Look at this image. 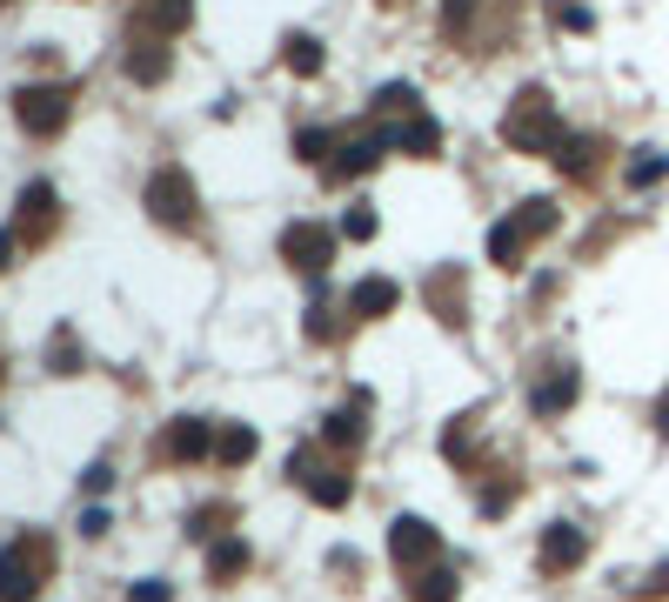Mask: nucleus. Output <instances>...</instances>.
I'll return each mask as SVG.
<instances>
[{
    "label": "nucleus",
    "mask_w": 669,
    "mask_h": 602,
    "mask_svg": "<svg viewBox=\"0 0 669 602\" xmlns=\"http://www.w3.org/2000/svg\"><path fill=\"white\" fill-rule=\"evenodd\" d=\"M128 74L141 80V88H154V80H168V48H162V40H141V48L128 54Z\"/></svg>",
    "instance_id": "14"
},
{
    "label": "nucleus",
    "mask_w": 669,
    "mask_h": 602,
    "mask_svg": "<svg viewBox=\"0 0 669 602\" xmlns=\"http://www.w3.org/2000/svg\"><path fill=\"white\" fill-rule=\"evenodd\" d=\"M643 595H669V562H662V569H649V582H643Z\"/></svg>",
    "instance_id": "31"
},
{
    "label": "nucleus",
    "mask_w": 669,
    "mask_h": 602,
    "mask_svg": "<svg viewBox=\"0 0 669 602\" xmlns=\"http://www.w3.org/2000/svg\"><path fill=\"white\" fill-rule=\"evenodd\" d=\"M188 14H194V0H141V8H134V34L168 40V34L188 27Z\"/></svg>",
    "instance_id": "9"
},
{
    "label": "nucleus",
    "mask_w": 669,
    "mask_h": 602,
    "mask_svg": "<svg viewBox=\"0 0 669 602\" xmlns=\"http://www.w3.org/2000/svg\"><path fill=\"white\" fill-rule=\"evenodd\" d=\"M582 555H589V542H582L576 522H549V536H542V569H576Z\"/></svg>",
    "instance_id": "10"
},
{
    "label": "nucleus",
    "mask_w": 669,
    "mask_h": 602,
    "mask_svg": "<svg viewBox=\"0 0 669 602\" xmlns=\"http://www.w3.org/2000/svg\"><path fill=\"white\" fill-rule=\"evenodd\" d=\"M295 148H301V161H322V154H329V128H301Z\"/></svg>",
    "instance_id": "29"
},
{
    "label": "nucleus",
    "mask_w": 669,
    "mask_h": 602,
    "mask_svg": "<svg viewBox=\"0 0 669 602\" xmlns=\"http://www.w3.org/2000/svg\"><path fill=\"white\" fill-rule=\"evenodd\" d=\"M134 602H168V589H162V582H141V589H134Z\"/></svg>",
    "instance_id": "32"
},
{
    "label": "nucleus",
    "mask_w": 669,
    "mask_h": 602,
    "mask_svg": "<svg viewBox=\"0 0 669 602\" xmlns=\"http://www.w3.org/2000/svg\"><path fill=\"white\" fill-rule=\"evenodd\" d=\"M428 302H436L442 321H462V281L449 268H436V274H428Z\"/></svg>",
    "instance_id": "20"
},
{
    "label": "nucleus",
    "mask_w": 669,
    "mask_h": 602,
    "mask_svg": "<svg viewBox=\"0 0 669 602\" xmlns=\"http://www.w3.org/2000/svg\"><path fill=\"white\" fill-rule=\"evenodd\" d=\"M569 401H576V369H556L536 388V415H556V409H569Z\"/></svg>",
    "instance_id": "18"
},
{
    "label": "nucleus",
    "mask_w": 669,
    "mask_h": 602,
    "mask_svg": "<svg viewBox=\"0 0 669 602\" xmlns=\"http://www.w3.org/2000/svg\"><path fill=\"white\" fill-rule=\"evenodd\" d=\"M662 428H669V395H662Z\"/></svg>",
    "instance_id": "34"
},
{
    "label": "nucleus",
    "mask_w": 669,
    "mask_h": 602,
    "mask_svg": "<svg viewBox=\"0 0 669 602\" xmlns=\"http://www.w3.org/2000/svg\"><path fill=\"white\" fill-rule=\"evenodd\" d=\"M255 456V428H228L221 435V462H248Z\"/></svg>",
    "instance_id": "26"
},
{
    "label": "nucleus",
    "mask_w": 669,
    "mask_h": 602,
    "mask_svg": "<svg viewBox=\"0 0 669 602\" xmlns=\"http://www.w3.org/2000/svg\"><path fill=\"white\" fill-rule=\"evenodd\" d=\"M0 8H8V0H0Z\"/></svg>",
    "instance_id": "35"
},
{
    "label": "nucleus",
    "mask_w": 669,
    "mask_h": 602,
    "mask_svg": "<svg viewBox=\"0 0 669 602\" xmlns=\"http://www.w3.org/2000/svg\"><path fill=\"white\" fill-rule=\"evenodd\" d=\"M669 175V161L662 154H636V161H629V188H656Z\"/></svg>",
    "instance_id": "24"
},
{
    "label": "nucleus",
    "mask_w": 669,
    "mask_h": 602,
    "mask_svg": "<svg viewBox=\"0 0 669 602\" xmlns=\"http://www.w3.org/2000/svg\"><path fill=\"white\" fill-rule=\"evenodd\" d=\"M147 208H154V221H168V228H194V181L181 168H162L147 181Z\"/></svg>",
    "instance_id": "5"
},
{
    "label": "nucleus",
    "mask_w": 669,
    "mask_h": 602,
    "mask_svg": "<svg viewBox=\"0 0 669 602\" xmlns=\"http://www.w3.org/2000/svg\"><path fill=\"white\" fill-rule=\"evenodd\" d=\"M54 569V542L48 536H21L0 549V602H34Z\"/></svg>",
    "instance_id": "2"
},
{
    "label": "nucleus",
    "mask_w": 669,
    "mask_h": 602,
    "mask_svg": "<svg viewBox=\"0 0 669 602\" xmlns=\"http://www.w3.org/2000/svg\"><path fill=\"white\" fill-rule=\"evenodd\" d=\"M242 569H248V542H242V536L215 542V555H208V576H215V582H234Z\"/></svg>",
    "instance_id": "16"
},
{
    "label": "nucleus",
    "mask_w": 669,
    "mask_h": 602,
    "mask_svg": "<svg viewBox=\"0 0 669 602\" xmlns=\"http://www.w3.org/2000/svg\"><path fill=\"white\" fill-rule=\"evenodd\" d=\"M502 141H509V148H523V154H563V120H556V107H549V94H542V88H523L516 101H509Z\"/></svg>",
    "instance_id": "1"
},
{
    "label": "nucleus",
    "mask_w": 669,
    "mask_h": 602,
    "mask_svg": "<svg viewBox=\"0 0 669 602\" xmlns=\"http://www.w3.org/2000/svg\"><path fill=\"white\" fill-rule=\"evenodd\" d=\"M288 475H295V482H301V489H308L314 502H322V509H342L348 496H356V482H348L342 469H329V462H314L308 449H301V456L288 462Z\"/></svg>",
    "instance_id": "6"
},
{
    "label": "nucleus",
    "mask_w": 669,
    "mask_h": 602,
    "mask_svg": "<svg viewBox=\"0 0 669 602\" xmlns=\"http://www.w3.org/2000/svg\"><path fill=\"white\" fill-rule=\"evenodd\" d=\"M54 369H61V375L81 369V355H74V329H61V335H54Z\"/></svg>",
    "instance_id": "28"
},
{
    "label": "nucleus",
    "mask_w": 669,
    "mask_h": 602,
    "mask_svg": "<svg viewBox=\"0 0 669 602\" xmlns=\"http://www.w3.org/2000/svg\"><path fill=\"white\" fill-rule=\"evenodd\" d=\"M14 114H21L27 135H61L67 114H74V94H67V88H21Z\"/></svg>",
    "instance_id": "4"
},
{
    "label": "nucleus",
    "mask_w": 669,
    "mask_h": 602,
    "mask_svg": "<svg viewBox=\"0 0 669 602\" xmlns=\"http://www.w3.org/2000/svg\"><path fill=\"white\" fill-rule=\"evenodd\" d=\"M375 114H402V120H415V114H422V94H415V88H382V94H375Z\"/></svg>",
    "instance_id": "23"
},
{
    "label": "nucleus",
    "mask_w": 669,
    "mask_h": 602,
    "mask_svg": "<svg viewBox=\"0 0 669 602\" xmlns=\"http://www.w3.org/2000/svg\"><path fill=\"white\" fill-rule=\"evenodd\" d=\"M549 14H556V27H589V8H582V0H549Z\"/></svg>",
    "instance_id": "27"
},
{
    "label": "nucleus",
    "mask_w": 669,
    "mask_h": 602,
    "mask_svg": "<svg viewBox=\"0 0 669 602\" xmlns=\"http://www.w3.org/2000/svg\"><path fill=\"white\" fill-rule=\"evenodd\" d=\"M382 141L402 148V154H436V148H442V128H436L428 114H415V120H402V128H388Z\"/></svg>",
    "instance_id": "11"
},
{
    "label": "nucleus",
    "mask_w": 669,
    "mask_h": 602,
    "mask_svg": "<svg viewBox=\"0 0 669 602\" xmlns=\"http://www.w3.org/2000/svg\"><path fill=\"white\" fill-rule=\"evenodd\" d=\"M396 302H402V289H396V281H382V274H369L362 289H356V302H348V308H356V315H388V308H396Z\"/></svg>",
    "instance_id": "15"
},
{
    "label": "nucleus",
    "mask_w": 669,
    "mask_h": 602,
    "mask_svg": "<svg viewBox=\"0 0 669 602\" xmlns=\"http://www.w3.org/2000/svg\"><path fill=\"white\" fill-rule=\"evenodd\" d=\"M342 234H348V241H369V234H375V215H369V208H356V215H342Z\"/></svg>",
    "instance_id": "30"
},
{
    "label": "nucleus",
    "mask_w": 669,
    "mask_h": 602,
    "mask_svg": "<svg viewBox=\"0 0 669 602\" xmlns=\"http://www.w3.org/2000/svg\"><path fill=\"white\" fill-rule=\"evenodd\" d=\"M54 221V188H27L21 194V221H14V234H41Z\"/></svg>",
    "instance_id": "13"
},
{
    "label": "nucleus",
    "mask_w": 669,
    "mask_h": 602,
    "mask_svg": "<svg viewBox=\"0 0 669 602\" xmlns=\"http://www.w3.org/2000/svg\"><path fill=\"white\" fill-rule=\"evenodd\" d=\"M362 409H369V395H356L348 409H335V415H329V428H322L329 449H362Z\"/></svg>",
    "instance_id": "12"
},
{
    "label": "nucleus",
    "mask_w": 669,
    "mask_h": 602,
    "mask_svg": "<svg viewBox=\"0 0 669 602\" xmlns=\"http://www.w3.org/2000/svg\"><path fill=\"white\" fill-rule=\"evenodd\" d=\"M436 549H442V536L428 529V522H415V515H402L396 529H388V555H396L402 569H422V562H436Z\"/></svg>",
    "instance_id": "7"
},
{
    "label": "nucleus",
    "mask_w": 669,
    "mask_h": 602,
    "mask_svg": "<svg viewBox=\"0 0 669 602\" xmlns=\"http://www.w3.org/2000/svg\"><path fill=\"white\" fill-rule=\"evenodd\" d=\"M549 228H556V208H549V201H523L509 221L489 228V261H496V268H523L529 241H542Z\"/></svg>",
    "instance_id": "3"
},
{
    "label": "nucleus",
    "mask_w": 669,
    "mask_h": 602,
    "mask_svg": "<svg viewBox=\"0 0 669 602\" xmlns=\"http://www.w3.org/2000/svg\"><path fill=\"white\" fill-rule=\"evenodd\" d=\"M382 148H388L382 135H362V141H348V148H342V161H335V175H369L375 161H382Z\"/></svg>",
    "instance_id": "17"
},
{
    "label": "nucleus",
    "mask_w": 669,
    "mask_h": 602,
    "mask_svg": "<svg viewBox=\"0 0 669 602\" xmlns=\"http://www.w3.org/2000/svg\"><path fill=\"white\" fill-rule=\"evenodd\" d=\"M282 61H288V74H322V40H314V34H295L288 48H282Z\"/></svg>",
    "instance_id": "22"
},
{
    "label": "nucleus",
    "mask_w": 669,
    "mask_h": 602,
    "mask_svg": "<svg viewBox=\"0 0 669 602\" xmlns=\"http://www.w3.org/2000/svg\"><path fill=\"white\" fill-rule=\"evenodd\" d=\"M168 456H175V462L208 456V422H175V428H168Z\"/></svg>",
    "instance_id": "19"
},
{
    "label": "nucleus",
    "mask_w": 669,
    "mask_h": 602,
    "mask_svg": "<svg viewBox=\"0 0 669 602\" xmlns=\"http://www.w3.org/2000/svg\"><path fill=\"white\" fill-rule=\"evenodd\" d=\"M596 154H603L596 141H563V154H556V161H563L569 175H589V168H596Z\"/></svg>",
    "instance_id": "25"
},
{
    "label": "nucleus",
    "mask_w": 669,
    "mask_h": 602,
    "mask_svg": "<svg viewBox=\"0 0 669 602\" xmlns=\"http://www.w3.org/2000/svg\"><path fill=\"white\" fill-rule=\"evenodd\" d=\"M8 255H14V234H0V268H8Z\"/></svg>",
    "instance_id": "33"
},
{
    "label": "nucleus",
    "mask_w": 669,
    "mask_h": 602,
    "mask_svg": "<svg viewBox=\"0 0 669 602\" xmlns=\"http://www.w3.org/2000/svg\"><path fill=\"white\" fill-rule=\"evenodd\" d=\"M282 255H288L295 268H308V274H322V268H329V255H335V234H329V228H314V221H295V228L282 234Z\"/></svg>",
    "instance_id": "8"
},
{
    "label": "nucleus",
    "mask_w": 669,
    "mask_h": 602,
    "mask_svg": "<svg viewBox=\"0 0 669 602\" xmlns=\"http://www.w3.org/2000/svg\"><path fill=\"white\" fill-rule=\"evenodd\" d=\"M455 589H462V582H455V569H422V576L409 582V595H415V602H455Z\"/></svg>",
    "instance_id": "21"
}]
</instances>
